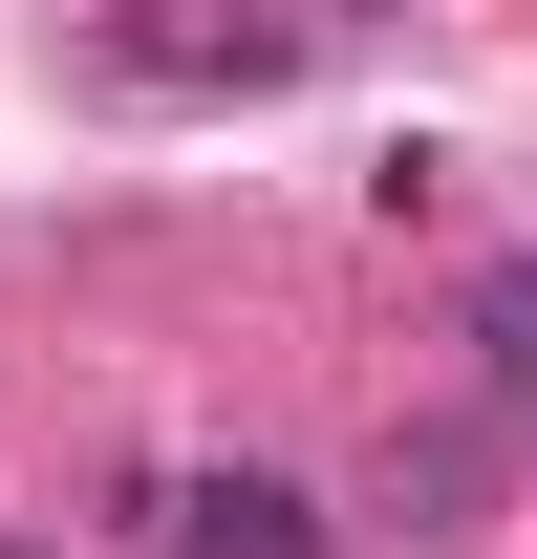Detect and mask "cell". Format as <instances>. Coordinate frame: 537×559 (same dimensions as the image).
Wrapping results in <instances>:
<instances>
[{
  "label": "cell",
  "mask_w": 537,
  "mask_h": 559,
  "mask_svg": "<svg viewBox=\"0 0 537 559\" xmlns=\"http://www.w3.org/2000/svg\"><path fill=\"white\" fill-rule=\"evenodd\" d=\"M194 559H323V495L279 474V452H215L194 474Z\"/></svg>",
  "instance_id": "cell-1"
},
{
  "label": "cell",
  "mask_w": 537,
  "mask_h": 559,
  "mask_svg": "<svg viewBox=\"0 0 537 559\" xmlns=\"http://www.w3.org/2000/svg\"><path fill=\"white\" fill-rule=\"evenodd\" d=\"M473 388H494V409H537V259L473 280Z\"/></svg>",
  "instance_id": "cell-2"
}]
</instances>
